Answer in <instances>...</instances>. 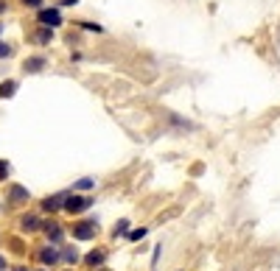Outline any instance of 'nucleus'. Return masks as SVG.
Instances as JSON below:
<instances>
[{
  "label": "nucleus",
  "mask_w": 280,
  "mask_h": 271,
  "mask_svg": "<svg viewBox=\"0 0 280 271\" xmlns=\"http://www.w3.org/2000/svg\"><path fill=\"white\" fill-rule=\"evenodd\" d=\"M98 232V224L96 221H79V224H73V238H79V241H87Z\"/></svg>",
  "instance_id": "nucleus-1"
},
{
  "label": "nucleus",
  "mask_w": 280,
  "mask_h": 271,
  "mask_svg": "<svg viewBox=\"0 0 280 271\" xmlns=\"http://www.w3.org/2000/svg\"><path fill=\"white\" fill-rule=\"evenodd\" d=\"M36 20H39L42 26H48V28H59V26H62V14H59V9H39Z\"/></svg>",
  "instance_id": "nucleus-2"
},
{
  "label": "nucleus",
  "mask_w": 280,
  "mask_h": 271,
  "mask_svg": "<svg viewBox=\"0 0 280 271\" xmlns=\"http://www.w3.org/2000/svg\"><path fill=\"white\" fill-rule=\"evenodd\" d=\"M93 201L90 199H84V196H70L68 201H65V210L68 212H81V210H87Z\"/></svg>",
  "instance_id": "nucleus-3"
},
{
  "label": "nucleus",
  "mask_w": 280,
  "mask_h": 271,
  "mask_svg": "<svg viewBox=\"0 0 280 271\" xmlns=\"http://www.w3.org/2000/svg\"><path fill=\"white\" fill-rule=\"evenodd\" d=\"M42 67H45V56H31V59H26V64H23L26 73H39Z\"/></svg>",
  "instance_id": "nucleus-4"
},
{
  "label": "nucleus",
  "mask_w": 280,
  "mask_h": 271,
  "mask_svg": "<svg viewBox=\"0 0 280 271\" xmlns=\"http://www.w3.org/2000/svg\"><path fill=\"white\" fill-rule=\"evenodd\" d=\"M14 90H17V81H3V84H0V98L14 95Z\"/></svg>",
  "instance_id": "nucleus-5"
},
{
  "label": "nucleus",
  "mask_w": 280,
  "mask_h": 271,
  "mask_svg": "<svg viewBox=\"0 0 280 271\" xmlns=\"http://www.w3.org/2000/svg\"><path fill=\"white\" fill-rule=\"evenodd\" d=\"M51 36H53V28L45 26L42 31H36V34H34V39H36L39 45H45V42H51Z\"/></svg>",
  "instance_id": "nucleus-6"
},
{
  "label": "nucleus",
  "mask_w": 280,
  "mask_h": 271,
  "mask_svg": "<svg viewBox=\"0 0 280 271\" xmlns=\"http://www.w3.org/2000/svg\"><path fill=\"white\" fill-rule=\"evenodd\" d=\"M20 227L26 229V232H34L36 229V215H23V218H20Z\"/></svg>",
  "instance_id": "nucleus-7"
},
{
  "label": "nucleus",
  "mask_w": 280,
  "mask_h": 271,
  "mask_svg": "<svg viewBox=\"0 0 280 271\" xmlns=\"http://www.w3.org/2000/svg\"><path fill=\"white\" fill-rule=\"evenodd\" d=\"M39 257H42V263L53 266V263L59 260V252H56V249H42V254H39Z\"/></svg>",
  "instance_id": "nucleus-8"
},
{
  "label": "nucleus",
  "mask_w": 280,
  "mask_h": 271,
  "mask_svg": "<svg viewBox=\"0 0 280 271\" xmlns=\"http://www.w3.org/2000/svg\"><path fill=\"white\" fill-rule=\"evenodd\" d=\"M104 257H106V252H90L87 254V266H101Z\"/></svg>",
  "instance_id": "nucleus-9"
},
{
  "label": "nucleus",
  "mask_w": 280,
  "mask_h": 271,
  "mask_svg": "<svg viewBox=\"0 0 280 271\" xmlns=\"http://www.w3.org/2000/svg\"><path fill=\"white\" fill-rule=\"evenodd\" d=\"M45 232H48V238H53V241H59L62 238V229L53 224V221H48V227H45Z\"/></svg>",
  "instance_id": "nucleus-10"
},
{
  "label": "nucleus",
  "mask_w": 280,
  "mask_h": 271,
  "mask_svg": "<svg viewBox=\"0 0 280 271\" xmlns=\"http://www.w3.org/2000/svg\"><path fill=\"white\" fill-rule=\"evenodd\" d=\"M11 53H14V48L9 42H0V59H9Z\"/></svg>",
  "instance_id": "nucleus-11"
},
{
  "label": "nucleus",
  "mask_w": 280,
  "mask_h": 271,
  "mask_svg": "<svg viewBox=\"0 0 280 271\" xmlns=\"http://www.w3.org/2000/svg\"><path fill=\"white\" fill-rule=\"evenodd\" d=\"M42 207H45V210H59L62 204H59V199H45Z\"/></svg>",
  "instance_id": "nucleus-12"
},
{
  "label": "nucleus",
  "mask_w": 280,
  "mask_h": 271,
  "mask_svg": "<svg viewBox=\"0 0 280 271\" xmlns=\"http://www.w3.org/2000/svg\"><path fill=\"white\" fill-rule=\"evenodd\" d=\"M143 235H146V229H135V232H132V241H140V238H143Z\"/></svg>",
  "instance_id": "nucleus-13"
},
{
  "label": "nucleus",
  "mask_w": 280,
  "mask_h": 271,
  "mask_svg": "<svg viewBox=\"0 0 280 271\" xmlns=\"http://www.w3.org/2000/svg\"><path fill=\"white\" fill-rule=\"evenodd\" d=\"M23 3H26V6H31V9H39V6H42V0H23Z\"/></svg>",
  "instance_id": "nucleus-14"
},
{
  "label": "nucleus",
  "mask_w": 280,
  "mask_h": 271,
  "mask_svg": "<svg viewBox=\"0 0 280 271\" xmlns=\"http://www.w3.org/2000/svg\"><path fill=\"white\" fill-rule=\"evenodd\" d=\"M6 176H9V165H6V162H0V179H6Z\"/></svg>",
  "instance_id": "nucleus-15"
},
{
  "label": "nucleus",
  "mask_w": 280,
  "mask_h": 271,
  "mask_svg": "<svg viewBox=\"0 0 280 271\" xmlns=\"http://www.w3.org/2000/svg\"><path fill=\"white\" fill-rule=\"evenodd\" d=\"M90 184H93V179H81V182L76 184V187H79V190H84V187H90Z\"/></svg>",
  "instance_id": "nucleus-16"
},
{
  "label": "nucleus",
  "mask_w": 280,
  "mask_h": 271,
  "mask_svg": "<svg viewBox=\"0 0 280 271\" xmlns=\"http://www.w3.org/2000/svg\"><path fill=\"white\" fill-rule=\"evenodd\" d=\"M62 6H76V0H62Z\"/></svg>",
  "instance_id": "nucleus-17"
},
{
  "label": "nucleus",
  "mask_w": 280,
  "mask_h": 271,
  "mask_svg": "<svg viewBox=\"0 0 280 271\" xmlns=\"http://www.w3.org/2000/svg\"><path fill=\"white\" fill-rule=\"evenodd\" d=\"M3 11H6V0H0V14H3Z\"/></svg>",
  "instance_id": "nucleus-18"
},
{
  "label": "nucleus",
  "mask_w": 280,
  "mask_h": 271,
  "mask_svg": "<svg viewBox=\"0 0 280 271\" xmlns=\"http://www.w3.org/2000/svg\"><path fill=\"white\" fill-rule=\"evenodd\" d=\"M3 269H6V260H3V257H0V271H3Z\"/></svg>",
  "instance_id": "nucleus-19"
},
{
  "label": "nucleus",
  "mask_w": 280,
  "mask_h": 271,
  "mask_svg": "<svg viewBox=\"0 0 280 271\" xmlns=\"http://www.w3.org/2000/svg\"><path fill=\"white\" fill-rule=\"evenodd\" d=\"M14 271H28V269H14Z\"/></svg>",
  "instance_id": "nucleus-20"
},
{
  "label": "nucleus",
  "mask_w": 280,
  "mask_h": 271,
  "mask_svg": "<svg viewBox=\"0 0 280 271\" xmlns=\"http://www.w3.org/2000/svg\"><path fill=\"white\" fill-rule=\"evenodd\" d=\"M0 31H3V23H0Z\"/></svg>",
  "instance_id": "nucleus-21"
}]
</instances>
